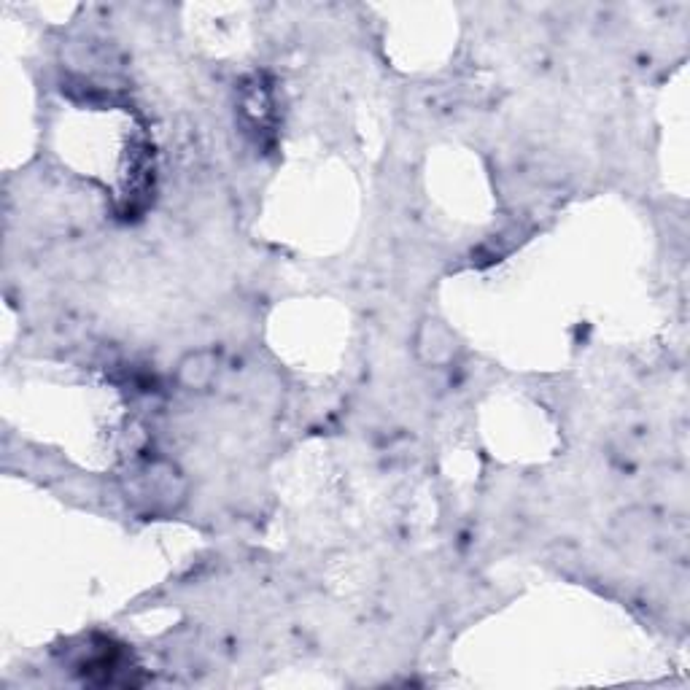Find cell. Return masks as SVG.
I'll list each match as a JSON object with an SVG mask.
<instances>
[{
	"instance_id": "obj_1",
	"label": "cell",
	"mask_w": 690,
	"mask_h": 690,
	"mask_svg": "<svg viewBox=\"0 0 690 690\" xmlns=\"http://www.w3.org/2000/svg\"><path fill=\"white\" fill-rule=\"evenodd\" d=\"M216 375H219V359L213 351H189L178 362V383L197 394L211 389Z\"/></svg>"
},
{
	"instance_id": "obj_2",
	"label": "cell",
	"mask_w": 690,
	"mask_h": 690,
	"mask_svg": "<svg viewBox=\"0 0 690 690\" xmlns=\"http://www.w3.org/2000/svg\"><path fill=\"white\" fill-rule=\"evenodd\" d=\"M453 340L448 335V329L437 321H426L421 332H418V354L424 356L426 362H443L451 356Z\"/></svg>"
}]
</instances>
